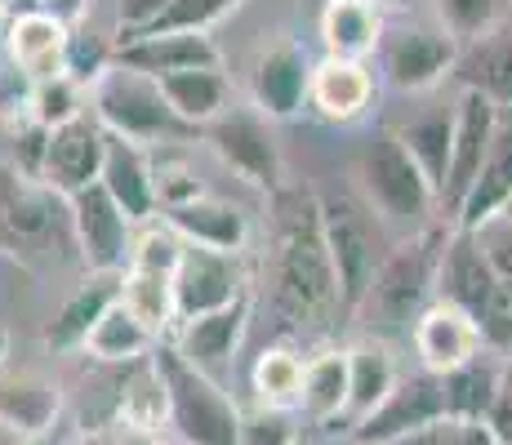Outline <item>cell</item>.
<instances>
[{
    "instance_id": "1",
    "label": "cell",
    "mask_w": 512,
    "mask_h": 445,
    "mask_svg": "<svg viewBox=\"0 0 512 445\" xmlns=\"http://www.w3.org/2000/svg\"><path fill=\"white\" fill-rule=\"evenodd\" d=\"M263 285L277 316L299 330H326L334 312H343L339 272H334L326 227H321V196L308 187L281 183L268 196Z\"/></svg>"
},
{
    "instance_id": "2",
    "label": "cell",
    "mask_w": 512,
    "mask_h": 445,
    "mask_svg": "<svg viewBox=\"0 0 512 445\" xmlns=\"http://www.w3.org/2000/svg\"><path fill=\"white\" fill-rule=\"evenodd\" d=\"M0 254L27 272L81 259L67 196L54 192L45 178L18 170L5 147H0Z\"/></svg>"
},
{
    "instance_id": "3",
    "label": "cell",
    "mask_w": 512,
    "mask_h": 445,
    "mask_svg": "<svg viewBox=\"0 0 512 445\" xmlns=\"http://www.w3.org/2000/svg\"><path fill=\"white\" fill-rule=\"evenodd\" d=\"M446 236L450 223L437 219L392 241L357 312H366L370 325H379V330H410L419 312L437 299V267L446 254Z\"/></svg>"
},
{
    "instance_id": "4",
    "label": "cell",
    "mask_w": 512,
    "mask_h": 445,
    "mask_svg": "<svg viewBox=\"0 0 512 445\" xmlns=\"http://www.w3.org/2000/svg\"><path fill=\"white\" fill-rule=\"evenodd\" d=\"M357 192L361 201L370 205L388 227H401V232H419V227L441 219V196L437 183L423 174V165L406 152L392 130H379L361 147L357 156Z\"/></svg>"
},
{
    "instance_id": "5",
    "label": "cell",
    "mask_w": 512,
    "mask_h": 445,
    "mask_svg": "<svg viewBox=\"0 0 512 445\" xmlns=\"http://www.w3.org/2000/svg\"><path fill=\"white\" fill-rule=\"evenodd\" d=\"M90 107L107 134L130 138V143H143V147L192 143L201 134L170 107V98H165L156 76L134 72V67H121V63H112L90 85Z\"/></svg>"
},
{
    "instance_id": "6",
    "label": "cell",
    "mask_w": 512,
    "mask_h": 445,
    "mask_svg": "<svg viewBox=\"0 0 512 445\" xmlns=\"http://www.w3.org/2000/svg\"><path fill=\"white\" fill-rule=\"evenodd\" d=\"M152 356L161 365L165 392H170V432L179 437V445H236L241 441V405L228 397V388L214 374L192 365L170 339L156 343Z\"/></svg>"
},
{
    "instance_id": "7",
    "label": "cell",
    "mask_w": 512,
    "mask_h": 445,
    "mask_svg": "<svg viewBox=\"0 0 512 445\" xmlns=\"http://www.w3.org/2000/svg\"><path fill=\"white\" fill-rule=\"evenodd\" d=\"M317 196H321V227H326V241H330V259H334V272H339L343 312H357L383 254L392 250L388 232H383L388 223L352 192H317Z\"/></svg>"
},
{
    "instance_id": "8",
    "label": "cell",
    "mask_w": 512,
    "mask_h": 445,
    "mask_svg": "<svg viewBox=\"0 0 512 445\" xmlns=\"http://www.w3.org/2000/svg\"><path fill=\"white\" fill-rule=\"evenodd\" d=\"M201 138L241 183L259 187L263 196H272L285 183V161H281L277 130H272V116H263L254 103L250 107L232 103L219 121L205 125Z\"/></svg>"
},
{
    "instance_id": "9",
    "label": "cell",
    "mask_w": 512,
    "mask_h": 445,
    "mask_svg": "<svg viewBox=\"0 0 512 445\" xmlns=\"http://www.w3.org/2000/svg\"><path fill=\"white\" fill-rule=\"evenodd\" d=\"M459 63V41L446 36V27H392L383 32L379 45V67L383 81L397 94H428L446 76H455Z\"/></svg>"
},
{
    "instance_id": "10",
    "label": "cell",
    "mask_w": 512,
    "mask_h": 445,
    "mask_svg": "<svg viewBox=\"0 0 512 445\" xmlns=\"http://www.w3.org/2000/svg\"><path fill=\"white\" fill-rule=\"evenodd\" d=\"M67 210H72V232H76V250H81L85 272H125L130 267L134 227L139 223L112 201V192L103 183L72 192Z\"/></svg>"
},
{
    "instance_id": "11",
    "label": "cell",
    "mask_w": 512,
    "mask_h": 445,
    "mask_svg": "<svg viewBox=\"0 0 512 445\" xmlns=\"http://www.w3.org/2000/svg\"><path fill=\"white\" fill-rule=\"evenodd\" d=\"M245 294H250L245 254L210 250V245H183L179 272H174V308H179V321L228 308V303L245 299Z\"/></svg>"
},
{
    "instance_id": "12",
    "label": "cell",
    "mask_w": 512,
    "mask_h": 445,
    "mask_svg": "<svg viewBox=\"0 0 512 445\" xmlns=\"http://www.w3.org/2000/svg\"><path fill=\"white\" fill-rule=\"evenodd\" d=\"M495 121H499V103H490L477 89H459L455 98V143H450V170H446V187H441V219L455 223L459 205L468 201L472 183H477L481 165H486L490 138H495Z\"/></svg>"
},
{
    "instance_id": "13",
    "label": "cell",
    "mask_w": 512,
    "mask_h": 445,
    "mask_svg": "<svg viewBox=\"0 0 512 445\" xmlns=\"http://www.w3.org/2000/svg\"><path fill=\"white\" fill-rule=\"evenodd\" d=\"M446 419V388H441V374L432 370H419L415 374H401L397 388L383 397V405L374 414L357 423L348 432V441H361V445H388L406 432H419V428H432V423Z\"/></svg>"
},
{
    "instance_id": "14",
    "label": "cell",
    "mask_w": 512,
    "mask_h": 445,
    "mask_svg": "<svg viewBox=\"0 0 512 445\" xmlns=\"http://www.w3.org/2000/svg\"><path fill=\"white\" fill-rule=\"evenodd\" d=\"M308 85H312V58L290 36L263 45L259 58L250 63V103L272 121L299 116L308 107Z\"/></svg>"
},
{
    "instance_id": "15",
    "label": "cell",
    "mask_w": 512,
    "mask_h": 445,
    "mask_svg": "<svg viewBox=\"0 0 512 445\" xmlns=\"http://www.w3.org/2000/svg\"><path fill=\"white\" fill-rule=\"evenodd\" d=\"M112 63L134 67L147 76H170L192 72V67H223L219 45L210 32H192V27H161V32H134L112 45Z\"/></svg>"
},
{
    "instance_id": "16",
    "label": "cell",
    "mask_w": 512,
    "mask_h": 445,
    "mask_svg": "<svg viewBox=\"0 0 512 445\" xmlns=\"http://www.w3.org/2000/svg\"><path fill=\"white\" fill-rule=\"evenodd\" d=\"M107 143H112V134L103 130V121H98L94 112L58 125V130H49L41 178L63 196L98 183V178H103V161H107Z\"/></svg>"
},
{
    "instance_id": "17",
    "label": "cell",
    "mask_w": 512,
    "mask_h": 445,
    "mask_svg": "<svg viewBox=\"0 0 512 445\" xmlns=\"http://www.w3.org/2000/svg\"><path fill=\"white\" fill-rule=\"evenodd\" d=\"M250 312H254V290L245 299L228 303V308H214L201 316H187V321L174 325L170 343L179 348L192 365H201L205 374L223 379V370L236 361V348H241L245 330H250Z\"/></svg>"
},
{
    "instance_id": "18",
    "label": "cell",
    "mask_w": 512,
    "mask_h": 445,
    "mask_svg": "<svg viewBox=\"0 0 512 445\" xmlns=\"http://www.w3.org/2000/svg\"><path fill=\"white\" fill-rule=\"evenodd\" d=\"M410 343H415L419 365L432 370V374L459 370V365L472 361L477 352H486L477 321H472L464 308L446 303V299H432L428 308L419 312V321L410 325Z\"/></svg>"
},
{
    "instance_id": "19",
    "label": "cell",
    "mask_w": 512,
    "mask_h": 445,
    "mask_svg": "<svg viewBox=\"0 0 512 445\" xmlns=\"http://www.w3.org/2000/svg\"><path fill=\"white\" fill-rule=\"evenodd\" d=\"M5 58L27 76V81H49V76H63L72 63V27L58 23L45 9H23L14 14L5 36Z\"/></svg>"
},
{
    "instance_id": "20",
    "label": "cell",
    "mask_w": 512,
    "mask_h": 445,
    "mask_svg": "<svg viewBox=\"0 0 512 445\" xmlns=\"http://www.w3.org/2000/svg\"><path fill=\"white\" fill-rule=\"evenodd\" d=\"M495 290H499V276L490 267L486 250H481L477 232L450 223L446 254H441V267H437V299L455 303V308H464L477 321V312L486 308Z\"/></svg>"
},
{
    "instance_id": "21",
    "label": "cell",
    "mask_w": 512,
    "mask_h": 445,
    "mask_svg": "<svg viewBox=\"0 0 512 445\" xmlns=\"http://www.w3.org/2000/svg\"><path fill=\"white\" fill-rule=\"evenodd\" d=\"M156 219H165L174 227V232L183 236L187 245H210V250H228V254H245L250 250V214L241 210V205L223 201V196H192V201L183 205H170V210H161Z\"/></svg>"
},
{
    "instance_id": "22",
    "label": "cell",
    "mask_w": 512,
    "mask_h": 445,
    "mask_svg": "<svg viewBox=\"0 0 512 445\" xmlns=\"http://www.w3.org/2000/svg\"><path fill=\"white\" fill-rule=\"evenodd\" d=\"M308 107L330 125H352L374 107V72L361 58H321L312 63Z\"/></svg>"
},
{
    "instance_id": "23",
    "label": "cell",
    "mask_w": 512,
    "mask_h": 445,
    "mask_svg": "<svg viewBox=\"0 0 512 445\" xmlns=\"http://www.w3.org/2000/svg\"><path fill=\"white\" fill-rule=\"evenodd\" d=\"M63 414V392L36 370H0V428L18 441H45Z\"/></svg>"
},
{
    "instance_id": "24",
    "label": "cell",
    "mask_w": 512,
    "mask_h": 445,
    "mask_svg": "<svg viewBox=\"0 0 512 445\" xmlns=\"http://www.w3.org/2000/svg\"><path fill=\"white\" fill-rule=\"evenodd\" d=\"M98 183L112 192V201L139 227L161 214V196H156V174H152V147L112 134L107 161H103V178H98Z\"/></svg>"
},
{
    "instance_id": "25",
    "label": "cell",
    "mask_w": 512,
    "mask_h": 445,
    "mask_svg": "<svg viewBox=\"0 0 512 445\" xmlns=\"http://www.w3.org/2000/svg\"><path fill=\"white\" fill-rule=\"evenodd\" d=\"M121 299V272H85V281L63 299L58 316L45 325V348L49 352H85V339L103 312Z\"/></svg>"
},
{
    "instance_id": "26",
    "label": "cell",
    "mask_w": 512,
    "mask_h": 445,
    "mask_svg": "<svg viewBox=\"0 0 512 445\" xmlns=\"http://www.w3.org/2000/svg\"><path fill=\"white\" fill-rule=\"evenodd\" d=\"M455 81H459V89H477L490 103L512 107V18L508 14L499 18L481 41L459 49Z\"/></svg>"
},
{
    "instance_id": "27",
    "label": "cell",
    "mask_w": 512,
    "mask_h": 445,
    "mask_svg": "<svg viewBox=\"0 0 512 445\" xmlns=\"http://www.w3.org/2000/svg\"><path fill=\"white\" fill-rule=\"evenodd\" d=\"M512 201V107H499V121H495V138H490V152L486 165H481L477 183H472L468 201L459 205L455 227H481L486 219H495L499 210Z\"/></svg>"
},
{
    "instance_id": "28",
    "label": "cell",
    "mask_w": 512,
    "mask_h": 445,
    "mask_svg": "<svg viewBox=\"0 0 512 445\" xmlns=\"http://www.w3.org/2000/svg\"><path fill=\"white\" fill-rule=\"evenodd\" d=\"M401 370H397V356L383 339H361L348 348V410H343V423L348 432L357 428L366 414H374L383 405L392 388H397Z\"/></svg>"
},
{
    "instance_id": "29",
    "label": "cell",
    "mask_w": 512,
    "mask_h": 445,
    "mask_svg": "<svg viewBox=\"0 0 512 445\" xmlns=\"http://www.w3.org/2000/svg\"><path fill=\"white\" fill-rule=\"evenodd\" d=\"M383 14L379 0H330L321 9V45L330 58H366L383 45Z\"/></svg>"
},
{
    "instance_id": "30",
    "label": "cell",
    "mask_w": 512,
    "mask_h": 445,
    "mask_svg": "<svg viewBox=\"0 0 512 445\" xmlns=\"http://www.w3.org/2000/svg\"><path fill=\"white\" fill-rule=\"evenodd\" d=\"M116 423H125L134 432H156V437L170 428V392H165L156 356L125 365L121 392H116Z\"/></svg>"
},
{
    "instance_id": "31",
    "label": "cell",
    "mask_w": 512,
    "mask_h": 445,
    "mask_svg": "<svg viewBox=\"0 0 512 445\" xmlns=\"http://www.w3.org/2000/svg\"><path fill=\"white\" fill-rule=\"evenodd\" d=\"M343 410H348V348H321L308 356V370H303L299 419L330 428V423H343Z\"/></svg>"
},
{
    "instance_id": "32",
    "label": "cell",
    "mask_w": 512,
    "mask_h": 445,
    "mask_svg": "<svg viewBox=\"0 0 512 445\" xmlns=\"http://www.w3.org/2000/svg\"><path fill=\"white\" fill-rule=\"evenodd\" d=\"M156 81H161L170 107L192 130H205V125L219 121L232 107V81L223 67H192V72H170V76H156Z\"/></svg>"
},
{
    "instance_id": "33",
    "label": "cell",
    "mask_w": 512,
    "mask_h": 445,
    "mask_svg": "<svg viewBox=\"0 0 512 445\" xmlns=\"http://www.w3.org/2000/svg\"><path fill=\"white\" fill-rule=\"evenodd\" d=\"M499 379H504V356L495 352H477L472 361H464L459 370L441 374V388H446V419H490V405H495Z\"/></svg>"
},
{
    "instance_id": "34",
    "label": "cell",
    "mask_w": 512,
    "mask_h": 445,
    "mask_svg": "<svg viewBox=\"0 0 512 445\" xmlns=\"http://www.w3.org/2000/svg\"><path fill=\"white\" fill-rule=\"evenodd\" d=\"M388 130L406 143V152L423 165V174L437 183V196H441L446 170H450V143H455V107H428V112L406 116V121L388 125Z\"/></svg>"
},
{
    "instance_id": "35",
    "label": "cell",
    "mask_w": 512,
    "mask_h": 445,
    "mask_svg": "<svg viewBox=\"0 0 512 445\" xmlns=\"http://www.w3.org/2000/svg\"><path fill=\"white\" fill-rule=\"evenodd\" d=\"M121 303L130 308L156 339H170L179 325L174 308V272H156V267H125L121 272Z\"/></svg>"
},
{
    "instance_id": "36",
    "label": "cell",
    "mask_w": 512,
    "mask_h": 445,
    "mask_svg": "<svg viewBox=\"0 0 512 445\" xmlns=\"http://www.w3.org/2000/svg\"><path fill=\"white\" fill-rule=\"evenodd\" d=\"M156 334L147 330V325L134 316L130 308H125L121 299L112 303V308L103 312V321L90 330V339H85V352L94 356V361H103V365H134V361H143V356H152L156 348Z\"/></svg>"
},
{
    "instance_id": "37",
    "label": "cell",
    "mask_w": 512,
    "mask_h": 445,
    "mask_svg": "<svg viewBox=\"0 0 512 445\" xmlns=\"http://www.w3.org/2000/svg\"><path fill=\"white\" fill-rule=\"evenodd\" d=\"M303 370H308V356L290 343H272L259 352L250 370V388L259 405H277V410H299L303 397Z\"/></svg>"
},
{
    "instance_id": "38",
    "label": "cell",
    "mask_w": 512,
    "mask_h": 445,
    "mask_svg": "<svg viewBox=\"0 0 512 445\" xmlns=\"http://www.w3.org/2000/svg\"><path fill=\"white\" fill-rule=\"evenodd\" d=\"M85 107H90V85L76 81L72 72L49 76V81H36L32 98H27V116H32L36 125H45V130H58V125L85 116Z\"/></svg>"
},
{
    "instance_id": "39",
    "label": "cell",
    "mask_w": 512,
    "mask_h": 445,
    "mask_svg": "<svg viewBox=\"0 0 512 445\" xmlns=\"http://www.w3.org/2000/svg\"><path fill=\"white\" fill-rule=\"evenodd\" d=\"M504 18V0H437V23L446 36H455L459 49L481 41Z\"/></svg>"
},
{
    "instance_id": "40",
    "label": "cell",
    "mask_w": 512,
    "mask_h": 445,
    "mask_svg": "<svg viewBox=\"0 0 512 445\" xmlns=\"http://www.w3.org/2000/svg\"><path fill=\"white\" fill-rule=\"evenodd\" d=\"M299 410L277 405H245L241 410V441L236 445H299Z\"/></svg>"
},
{
    "instance_id": "41",
    "label": "cell",
    "mask_w": 512,
    "mask_h": 445,
    "mask_svg": "<svg viewBox=\"0 0 512 445\" xmlns=\"http://www.w3.org/2000/svg\"><path fill=\"white\" fill-rule=\"evenodd\" d=\"M477 330H481V343H486L490 352L512 361V285L499 281V290L490 294V303L477 312Z\"/></svg>"
},
{
    "instance_id": "42",
    "label": "cell",
    "mask_w": 512,
    "mask_h": 445,
    "mask_svg": "<svg viewBox=\"0 0 512 445\" xmlns=\"http://www.w3.org/2000/svg\"><path fill=\"white\" fill-rule=\"evenodd\" d=\"M245 0H174L170 14L161 18L147 32H161V27H192V32H210L214 23H223L228 14H236Z\"/></svg>"
},
{
    "instance_id": "43",
    "label": "cell",
    "mask_w": 512,
    "mask_h": 445,
    "mask_svg": "<svg viewBox=\"0 0 512 445\" xmlns=\"http://www.w3.org/2000/svg\"><path fill=\"white\" fill-rule=\"evenodd\" d=\"M481 241V250H486L490 267H495V276L504 285H512V219L508 214H495V219H486L481 227H472Z\"/></svg>"
},
{
    "instance_id": "44",
    "label": "cell",
    "mask_w": 512,
    "mask_h": 445,
    "mask_svg": "<svg viewBox=\"0 0 512 445\" xmlns=\"http://www.w3.org/2000/svg\"><path fill=\"white\" fill-rule=\"evenodd\" d=\"M174 0H121V9H116V23H121V36H134V32H147V27H156L165 14H170ZM116 36V41H121Z\"/></svg>"
},
{
    "instance_id": "45",
    "label": "cell",
    "mask_w": 512,
    "mask_h": 445,
    "mask_svg": "<svg viewBox=\"0 0 512 445\" xmlns=\"http://www.w3.org/2000/svg\"><path fill=\"white\" fill-rule=\"evenodd\" d=\"M76 445H170V441L156 437V432H134V428H125V423H107V428L85 432Z\"/></svg>"
},
{
    "instance_id": "46",
    "label": "cell",
    "mask_w": 512,
    "mask_h": 445,
    "mask_svg": "<svg viewBox=\"0 0 512 445\" xmlns=\"http://www.w3.org/2000/svg\"><path fill=\"white\" fill-rule=\"evenodd\" d=\"M490 428L495 437L512 445V361H504V379H499V392H495V405H490Z\"/></svg>"
},
{
    "instance_id": "47",
    "label": "cell",
    "mask_w": 512,
    "mask_h": 445,
    "mask_svg": "<svg viewBox=\"0 0 512 445\" xmlns=\"http://www.w3.org/2000/svg\"><path fill=\"white\" fill-rule=\"evenodd\" d=\"M446 445H504L486 419H446Z\"/></svg>"
},
{
    "instance_id": "48",
    "label": "cell",
    "mask_w": 512,
    "mask_h": 445,
    "mask_svg": "<svg viewBox=\"0 0 512 445\" xmlns=\"http://www.w3.org/2000/svg\"><path fill=\"white\" fill-rule=\"evenodd\" d=\"M32 9H45V14H54L58 23H67L76 32L85 23V14H90V0H36Z\"/></svg>"
},
{
    "instance_id": "49",
    "label": "cell",
    "mask_w": 512,
    "mask_h": 445,
    "mask_svg": "<svg viewBox=\"0 0 512 445\" xmlns=\"http://www.w3.org/2000/svg\"><path fill=\"white\" fill-rule=\"evenodd\" d=\"M388 445H446V419L432 423V428L406 432V437H397V441H388Z\"/></svg>"
},
{
    "instance_id": "50",
    "label": "cell",
    "mask_w": 512,
    "mask_h": 445,
    "mask_svg": "<svg viewBox=\"0 0 512 445\" xmlns=\"http://www.w3.org/2000/svg\"><path fill=\"white\" fill-rule=\"evenodd\" d=\"M5 361H9V330L0 325V370H5Z\"/></svg>"
},
{
    "instance_id": "51",
    "label": "cell",
    "mask_w": 512,
    "mask_h": 445,
    "mask_svg": "<svg viewBox=\"0 0 512 445\" xmlns=\"http://www.w3.org/2000/svg\"><path fill=\"white\" fill-rule=\"evenodd\" d=\"M499 214H508V219H512V201H508V205H504V210H499Z\"/></svg>"
},
{
    "instance_id": "52",
    "label": "cell",
    "mask_w": 512,
    "mask_h": 445,
    "mask_svg": "<svg viewBox=\"0 0 512 445\" xmlns=\"http://www.w3.org/2000/svg\"><path fill=\"white\" fill-rule=\"evenodd\" d=\"M18 445H41V441H18Z\"/></svg>"
},
{
    "instance_id": "53",
    "label": "cell",
    "mask_w": 512,
    "mask_h": 445,
    "mask_svg": "<svg viewBox=\"0 0 512 445\" xmlns=\"http://www.w3.org/2000/svg\"><path fill=\"white\" fill-rule=\"evenodd\" d=\"M0 5H5V0H0Z\"/></svg>"
}]
</instances>
